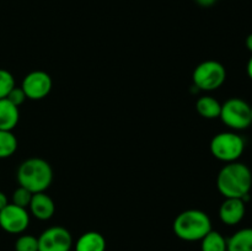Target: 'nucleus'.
Here are the masks:
<instances>
[{
	"label": "nucleus",
	"mask_w": 252,
	"mask_h": 251,
	"mask_svg": "<svg viewBox=\"0 0 252 251\" xmlns=\"http://www.w3.org/2000/svg\"><path fill=\"white\" fill-rule=\"evenodd\" d=\"M218 191L225 198H241L250 194L252 174L248 165L233 161L224 165L217 177Z\"/></svg>",
	"instance_id": "f257e3e1"
},
{
	"label": "nucleus",
	"mask_w": 252,
	"mask_h": 251,
	"mask_svg": "<svg viewBox=\"0 0 252 251\" xmlns=\"http://www.w3.org/2000/svg\"><path fill=\"white\" fill-rule=\"evenodd\" d=\"M17 181L32 193L44 192L53 181V170L48 161L41 157H30L17 169Z\"/></svg>",
	"instance_id": "f03ea898"
},
{
	"label": "nucleus",
	"mask_w": 252,
	"mask_h": 251,
	"mask_svg": "<svg viewBox=\"0 0 252 251\" xmlns=\"http://www.w3.org/2000/svg\"><path fill=\"white\" fill-rule=\"evenodd\" d=\"M174 233L185 241H201L212 230V221L208 214L199 209L181 212L174 220Z\"/></svg>",
	"instance_id": "7ed1b4c3"
},
{
	"label": "nucleus",
	"mask_w": 252,
	"mask_h": 251,
	"mask_svg": "<svg viewBox=\"0 0 252 251\" xmlns=\"http://www.w3.org/2000/svg\"><path fill=\"white\" fill-rule=\"evenodd\" d=\"M211 153L224 162L238 161L245 150V139L235 132H220L211 140Z\"/></svg>",
	"instance_id": "20e7f679"
},
{
	"label": "nucleus",
	"mask_w": 252,
	"mask_h": 251,
	"mask_svg": "<svg viewBox=\"0 0 252 251\" xmlns=\"http://www.w3.org/2000/svg\"><path fill=\"white\" fill-rule=\"evenodd\" d=\"M219 118L223 121L226 127L231 129H246L252 125L251 106L243 98H229L221 105Z\"/></svg>",
	"instance_id": "39448f33"
},
{
	"label": "nucleus",
	"mask_w": 252,
	"mask_h": 251,
	"mask_svg": "<svg viewBox=\"0 0 252 251\" xmlns=\"http://www.w3.org/2000/svg\"><path fill=\"white\" fill-rule=\"evenodd\" d=\"M193 84L203 91H213L220 88L226 79L225 66L217 61H206L193 70Z\"/></svg>",
	"instance_id": "423d86ee"
},
{
	"label": "nucleus",
	"mask_w": 252,
	"mask_h": 251,
	"mask_svg": "<svg viewBox=\"0 0 252 251\" xmlns=\"http://www.w3.org/2000/svg\"><path fill=\"white\" fill-rule=\"evenodd\" d=\"M30 214L26 208L9 203L0 211V228L10 234H21L29 228Z\"/></svg>",
	"instance_id": "0eeeda50"
},
{
	"label": "nucleus",
	"mask_w": 252,
	"mask_h": 251,
	"mask_svg": "<svg viewBox=\"0 0 252 251\" xmlns=\"http://www.w3.org/2000/svg\"><path fill=\"white\" fill-rule=\"evenodd\" d=\"M53 86L51 75L43 70H34L27 74L21 84V89L30 100H42L49 95Z\"/></svg>",
	"instance_id": "6e6552de"
},
{
	"label": "nucleus",
	"mask_w": 252,
	"mask_h": 251,
	"mask_svg": "<svg viewBox=\"0 0 252 251\" xmlns=\"http://www.w3.org/2000/svg\"><path fill=\"white\" fill-rule=\"evenodd\" d=\"M71 246V234L63 226H51L38 236V251H70Z\"/></svg>",
	"instance_id": "1a4fd4ad"
},
{
	"label": "nucleus",
	"mask_w": 252,
	"mask_h": 251,
	"mask_svg": "<svg viewBox=\"0 0 252 251\" xmlns=\"http://www.w3.org/2000/svg\"><path fill=\"white\" fill-rule=\"evenodd\" d=\"M246 203L241 198H225L219 207V218L225 225H236L245 217Z\"/></svg>",
	"instance_id": "9d476101"
},
{
	"label": "nucleus",
	"mask_w": 252,
	"mask_h": 251,
	"mask_svg": "<svg viewBox=\"0 0 252 251\" xmlns=\"http://www.w3.org/2000/svg\"><path fill=\"white\" fill-rule=\"evenodd\" d=\"M29 208L34 218L39 220H48L56 212V204L46 192H38V193L32 194Z\"/></svg>",
	"instance_id": "9b49d317"
},
{
	"label": "nucleus",
	"mask_w": 252,
	"mask_h": 251,
	"mask_svg": "<svg viewBox=\"0 0 252 251\" xmlns=\"http://www.w3.org/2000/svg\"><path fill=\"white\" fill-rule=\"evenodd\" d=\"M20 120L19 107L10 102L7 98L0 100V129L12 130Z\"/></svg>",
	"instance_id": "f8f14e48"
},
{
	"label": "nucleus",
	"mask_w": 252,
	"mask_h": 251,
	"mask_svg": "<svg viewBox=\"0 0 252 251\" xmlns=\"http://www.w3.org/2000/svg\"><path fill=\"white\" fill-rule=\"evenodd\" d=\"M75 251H106V240L97 231H86L78 239Z\"/></svg>",
	"instance_id": "ddd939ff"
},
{
	"label": "nucleus",
	"mask_w": 252,
	"mask_h": 251,
	"mask_svg": "<svg viewBox=\"0 0 252 251\" xmlns=\"http://www.w3.org/2000/svg\"><path fill=\"white\" fill-rule=\"evenodd\" d=\"M228 251H252V228H244L226 240Z\"/></svg>",
	"instance_id": "4468645a"
},
{
	"label": "nucleus",
	"mask_w": 252,
	"mask_h": 251,
	"mask_svg": "<svg viewBox=\"0 0 252 251\" xmlns=\"http://www.w3.org/2000/svg\"><path fill=\"white\" fill-rule=\"evenodd\" d=\"M196 110L203 118L214 120L219 118L221 110V103L212 96H202L197 100Z\"/></svg>",
	"instance_id": "2eb2a0df"
},
{
	"label": "nucleus",
	"mask_w": 252,
	"mask_h": 251,
	"mask_svg": "<svg viewBox=\"0 0 252 251\" xmlns=\"http://www.w3.org/2000/svg\"><path fill=\"white\" fill-rule=\"evenodd\" d=\"M202 251H228L226 239L219 231L211 230L201 240Z\"/></svg>",
	"instance_id": "dca6fc26"
},
{
	"label": "nucleus",
	"mask_w": 252,
	"mask_h": 251,
	"mask_svg": "<svg viewBox=\"0 0 252 251\" xmlns=\"http://www.w3.org/2000/svg\"><path fill=\"white\" fill-rule=\"evenodd\" d=\"M17 149V139L12 130L0 129V159L11 157Z\"/></svg>",
	"instance_id": "f3484780"
},
{
	"label": "nucleus",
	"mask_w": 252,
	"mask_h": 251,
	"mask_svg": "<svg viewBox=\"0 0 252 251\" xmlns=\"http://www.w3.org/2000/svg\"><path fill=\"white\" fill-rule=\"evenodd\" d=\"M15 88V79L10 71L0 69V100L6 98L10 91Z\"/></svg>",
	"instance_id": "a211bd4d"
},
{
	"label": "nucleus",
	"mask_w": 252,
	"mask_h": 251,
	"mask_svg": "<svg viewBox=\"0 0 252 251\" xmlns=\"http://www.w3.org/2000/svg\"><path fill=\"white\" fill-rule=\"evenodd\" d=\"M16 251H38V238L33 235H21L15 243Z\"/></svg>",
	"instance_id": "6ab92c4d"
},
{
	"label": "nucleus",
	"mask_w": 252,
	"mask_h": 251,
	"mask_svg": "<svg viewBox=\"0 0 252 251\" xmlns=\"http://www.w3.org/2000/svg\"><path fill=\"white\" fill-rule=\"evenodd\" d=\"M32 192H30L29 189L25 188V187L19 186L12 193V203L16 204V206L22 207V208H27L31 203L32 199Z\"/></svg>",
	"instance_id": "aec40b11"
},
{
	"label": "nucleus",
	"mask_w": 252,
	"mask_h": 251,
	"mask_svg": "<svg viewBox=\"0 0 252 251\" xmlns=\"http://www.w3.org/2000/svg\"><path fill=\"white\" fill-rule=\"evenodd\" d=\"M6 98L10 101V102L14 103L15 106L19 107V106H21L22 103L25 102V100H26L27 97L21 88H16V86H15V88L10 91L9 95L6 96Z\"/></svg>",
	"instance_id": "412c9836"
},
{
	"label": "nucleus",
	"mask_w": 252,
	"mask_h": 251,
	"mask_svg": "<svg viewBox=\"0 0 252 251\" xmlns=\"http://www.w3.org/2000/svg\"><path fill=\"white\" fill-rule=\"evenodd\" d=\"M194 1H196L197 4L202 7H211L216 4L217 0H194Z\"/></svg>",
	"instance_id": "4be33fe9"
},
{
	"label": "nucleus",
	"mask_w": 252,
	"mask_h": 251,
	"mask_svg": "<svg viewBox=\"0 0 252 251\" xmlns=\"http://www.w3.org/2000/svg\"><path fill=\"white\" fill-rule=\"evenodd\" d=\"M7 204H9V201H7L6 194H5L4 192L0 191V211H1V209H4Z\"/></svg>",
	"instance_id": "5701e85b"
},
{
	"label": "nucleus",
	"mask_w": 252,
	"mask_h": 251,
	"mask_svg": "<svg viewBox=\"0 0 252 251\" xmlns=\"http://www.w3.org/2000/svg\"><path fill=\"white\" fill-rule=\"evenodd\" d=\"M245 43H246V48H248L252 53V33H250L248 37H246Z\"/></svg>",
	"instance_id": "b1692460"
},
{
	"label": "nucleus",
	"mask_w": 252,
	"mask_h": 251,
	"mask_svg": "<svg viewBox=\"0 0 252 251\" xmlns=\"http://www.w3.org/2000/svg\"><path fill=\"white\" fill-rule=\"evenodd\" d=\"M246 71H248L249 78L252 80V57L250 58V61L248 62V66H246Z\"/></svg>",
	"instance_id": "393cba45"
},
{
	"label": "nucleus",
	"mask_w": 252,
	"mask_h": 251,
	"mask_svg": "<svg viewBox=\"0 0 252 251\" xmlns=\"http://www.w3.org/2000/svg\"><path fill=\"white\" fill-rule=\"evenodd\" d=\"M251 121H252V106H251Z\"/></svg>",
	"instance_id": "a878e982"
}]
</instances>
